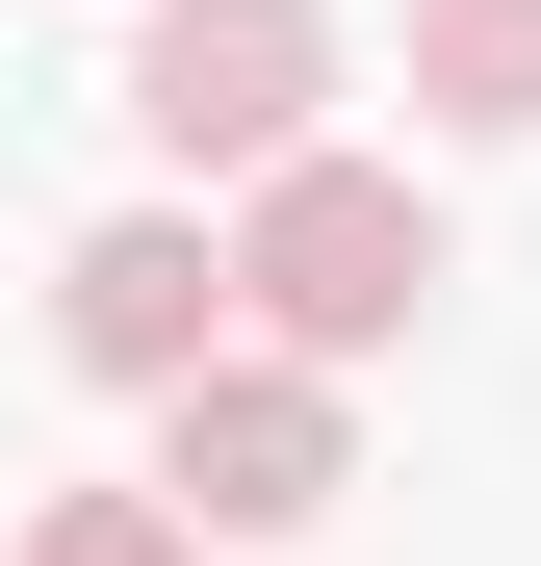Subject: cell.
<instances>
[{"label":"cell","mask_w":541,"mask_h":566,"mask_svg":"<svg viewBox=\"0 0 541 566\" xmlns=\"http://www.w3.org/2000/svg\"><path fill=\"white\" fill-rule=\"evenodd\" d=\"M27 566H207V541H180L155 490H52V515H27Z\"/></svg>","instance_id":"obj_6"},{"label":"cell","mask_w":541,"mask_h":566,"mask_svg":"<svg viewBox=\"0 0 541 566\" xmlns=\"http://www.w3.org/2000/svg\"><path fill=\"white\" fill-rule=\"evenodd\" d=\"M413 129H465V155L541 129V0H413Z\"/></svg>","instance_id":"obj_5"},{"label":"cell","mask_w":541,"mask_h":566,"mask_svg":"<svg viewBox=\"0 0 541 566\" xmlns=\"http://www.w3.org/2000/svg\"><path fill=\"white\" fill-rule=\"evenodd\" d=\"M335 490H361V412L310 387V360H258V335L155 412V515H180V541H310Z\"/></svg>","instance_id":"obj_3"},{"label":"cell","mask_w":541,"mask_h":566,"mask_svg":"<svg viewBox=\"0 0 541 566\" xmlns=\"http://www.w3.org/2000/svg\"><path fill=\"white\" fill-rule=\"evenodd\" d=\"M129 129H155V180H284V155H335V0H129Z\"/></svg>","instance_id":"obj_2"},{"label":"cell","mask_w":541,"mask_h":566,"mask_svg":"<svg viewBox=\"0 0 541 566\" xmlns=\"http://www.w3.org/2000/svg\"><path fill=\"white\" fill-rule=\"evenodd\" d=\"M413 310H438V207H413L387 155H284V180L232 207V335H258V360L335 387V360H387Z\"/></svg>","instance_id":"obj_1"},{"label":"cell","mask_w":541,"mask_h":566,"mask_svg":"<svg viewBox=\"0 0 541 566\" xmlns=\"http://www.w3.org/2000/svg\"><path fill=\"white\" fill-rule=\"evenodd\" d=\"M52 335H77V387H207V360H232V232L207 207H104V232H77L52 258Z\"/></svg>","instance_id":"obj_4"}]
</instances>
